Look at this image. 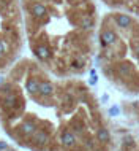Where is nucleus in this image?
<instances>
[{
  "mask_svg": "<svg viewBox=\"0 0 139 151\" xmlns=\"http://www.w3.org/2000/svg\"><path fill=\"white\" fill-rule=\"evenodd\" d=\"M117 42V35H116V32H112V30H109V29H106L101 32V35H100V43H101V46L106 48V46H109V45H112V43H116Z\"/></svg>",
  "mask_w": 139,
  "mask_h": 151,
  "instance_id": "1",
  "label": "nucleus"
},
{
  "mask_svg": "<svg viewBox=\"0 0 139 151\" xmlns=\"http://www.w3.org/2000/svg\"><path fill=\"white\" fill-rule=\"evenodd\" d=\"M30 13H32L33 18L41 19V18H44V16L48 14V10H46V6H44L43 3H33V5L30 6Z\"/></svg>",
  "mask_w": 139,
  "mask_h": 151,
  "instance_id": "2",
  "label": "nucleus"
},
{
  "mask_svg": "<svg viewBox=\"0 0 139 151\" xmlns=\"http://www.w3.org/2000/svg\"><path fill=\"white\" fill-rule=\"evenodd\" d=\"M19 100H18V96H16V94H6L5 97H3L2 99V105L5 108H16V107H19Z\"/></svg>",
  "mask_w": 139,
  "mask_h": 151,
  "instance_id": "3",
  "label": "nucleus"
},
{
  "mask_svg": "<svg viewBox=\"0 0 139 151\" xmlns=\"http://www.w3.org/2000/svg\"><path fill=\"white\" fill-rule=\"evenodd\" d=\"M62 145L65 148H73V146L76 145V137L73 132H70V130H65L62 134Z\"/></svg>",
  "mask_w": 139,
  "mask_h": 151,
  "instance_id": "4",
  "label": "nucleus"
},
{
  "mask_svg": "<svg viewBox=\"0 0 139 151\" xmlns=\"http://www.w3.org/2000/svg\"><path fill=\"white\" fill-rule=\"evenodd\" d=\"M38 92L41 94L43 97H49L54 94V86H52L49 81H41L40 83V88H38Z\"/></svg>",
  "mask_w": 139,
  "mask_h": 151,
  "instance_id": "5",
  "label": "nucleus"
},
{
  "mask_svg": "<svg viewBox=\"0 0 139 151\" xmlns=\"http://www.w3.org/2000/svg\"><path fill=\"white\" fill-rule=\"evenodd\" d=\"M49 140V135L48 132H44V130H38V132L33 134V142L36 145H46Z\"/></svg>",
  "mask_w": 139,
  "mask_h": 151,
  "instance_id": "6",
  "label": "nucleus"
},
{
  "mask_svg": "<svg viewBox=\"0 0 139 151\" xmlns=\"http://www.w3.org/2000/svg\"><path fill=\"white\" fill-rule=\"evenodd\" d=\"M116 22H117L118 27H122V29H126V27H130V24H131V18H130L128 14H117Z\"/></svg>",
  "mask_w": 139,
  "mask_h": 151,
  "instance_id": "7",
  "label": "nucleus"
},
{
  "mask_svg": "<svg viewBox=\"0 0 139 151\" xmlns=\"http://www.w3.org/2000/svg\"><path fill=\"white\" fill-rule=\"evenodd\" d=\"M35 124L32 121H26L21 124V132L24 134V135H33L35 134Z\"/></svg>",
  "mask_w": 139,
  "mask_h": 151,
  "instance_id": "8",
  "label": "nucleus"
},
{
  "mask_svg": "<svg viewBox=\"0 0 139 151\" xmlns=\"http://www.w3.org/2000/svg\"><path fill=\"white\" fill-rule=\"evenodd\" d=\"M118 73H120V76H123V78H128L130 75L133 73V67H131V64H120L118 65Z\"/></svg>",
  "mask_w": 139,
  "mask_h": 151,
  "instance_id": "9",
  "label": "nucleus"
},
{
  "mask_svg": "<svg viewBox=\"0 0 139 151\" xmlns=\"http://www.w3.org/2000/svg\"><path fill=\"white\" fill-rule=\"evenodd\" d=\"M35 54L41 60H48L49 58H51V51H49V48H46V46H38L35 50Z\"/></svg>",
  "mask_w": 139,
  "mask_h": 151,
  "instance_id": "10",
  "label": "nucleus"
},
{
  "mask_svg": "<svg viewBox=\"0 0 139 151\" xmlns=\"http://www.w3.org/2000/svg\"><path fill=\"white\" fill-rule=\"evenodd\" d=\"M96 138L100 142H103V143H108V142L111 140V134H109L108 129L101 127V129H98V132H96Z\"/></svg>",
  "mask_w": 139,
  "mask_h": 151,
  "instance_id": "11",
  "label": "nucleus"
},
{
  "mask_svg": "<svg viewBox=\"0 0 139 151\" xmlns=\"http://www.w3.org/2000/svg\"><path fill=\"white\" fill-rule=\"evenodd\" d=\"M38 88H40V83H38V81H36L35 78H30V80H28L27 83H26V89H27V91L30 92V94L38 92Z\"/></svg>",
  "mask_w": 139,
  "mask_h": 151,
  "instance_id": "12",
  "label": "nucleus"
},
{
  "mask_svg": "<svg viewBox=\"0 0 139 151\" xmlns=\"http://www.w3.org/2000/svg\"><path fill=\"white\" fill-rule=\"evenodd\" d=\"M79 24H81V27H82V29L89 30V29H92V27H93V19L90 18V16H82V18H81V21H79Z\"/></svg>",
  "mask_w": 139,
  "mask_h": 151,
  "instance_id": "13",
  "label": "nucleus"
},
{
  "mask_svg": "<svg viewBox=\"0 0 139 151\" xmlns=\"http://www.w3.org/2000/svg\"><path fill=\"white\" fill-rule=\"evenodd\" d=\"M120 115V108L117 107V105H112L111 108H109V116H112V118H116Z\"/></svg>",
  "mask_w": 139,
  "mask_h": 151,
  "instance_id": "14",
  "label": "nucleus"
},
{
  "mask_svg": "<svg viewBox=\"0 0 139 151\" xmlns=\"http://www.w3.org/2000/svg\"><path fill=\"white\" fill-rule=\"evenodd\" d=\"M5 51H6V46H5V43L2 42V40H0V54H5Z\"/></svg>",
  "mask_w": 139,
  "mask_h": 151,
  "instance_id": "15",
  "label": "nucleus"
},
{
  "mask_svg": "<svg viewBox=\"0 0 139 151\" xmlns=\"http://www.w3.org/2000/svg\"><path fill=\"white\" fill-rule=\"evenodd\" d=\"M96 81H98V78H96V73H95V75H92V78L89 80V84H92V86H93V84H96Z\"/></svg>",
  "mask_w": 139,
  "mask_h": 151,
  "instance_id": "16",
  "label": "nucleus"
},
{
  "mask_svg": "<svg viewBox=\"0 0 139 151\" xmlns=\"http://www.w3.org/2000/svg\"><path fill=\"white\" fill-rule=\"evenodd\" d=\"M134 52H136V56L139 58V42H138L136 45H134Z\"/></svg>",
  "mask_w": 139,
  "mask_h": 151,
  "instance_id": "17",
  "label": "nucleus"
},
{
  "mask_svg": "<svg viewBox=\"0 0 139 151\" xmlns=\"http://www.w3.org/2000/svg\"><path fill=\"white\" fill-rule=\"evenodd\" d=\"M109 100V96L108 94H103V97H101V102H108Z\"/></svg>",
  "mask_w": 139,
  "mask_h": 151,
  "instance_id": "18",
  "label": "nucleus"
},
{
  "mask_svg": "<svg viewBox=\"0 0 139 151\" xmlns=\"http://www.w3.org/2000/svg\"><path fill=\"white\" fill-rule=\"evenodd\" d=\"M73 67H74V68H81V67H82V64H81V62H73Z\"/></svg>",
  "mask_w": 139,
  "mask_h": 151,
  "instance_id": "19",
  "label": "nucleus"
},
{
  "mask_svg": "<svg viewBox=\"0 0 139 151\" xmlns=\"http://www.w3.org/2000/svg\"><path fill=\"white\" fill-rule=\"evenodd\" d=\"M6 148V143L5 142H0V150H5Z\"/></svg>",
  "mask_w": 139,
  "mask_h": 151,
  "instance_id": "20",
  "label": "nucleus"
},
{
  "mask_svg": "<svg viewBox=\"0 0 139 151\" xmlns=\"http://www.w3.org/2000/svg\"><path fill=\"white\" fill-rule=\"evenodd\" d=\"M0 84H3V76H0Z\"/></svg>",
  "mask_w": 139,
  "mask_h": 151,
  "instance_id": "21",
  "label": "nucleus"
},
{
  "mask_svg": "<svg viewBox=\"0 0 139 151\" xmlns=\"http://www.w3.org/2000/svg\"><path fill=\"white\" fill-rule=\"evenodd\" d=\"M70 2H71V3H74V2H77V0H70Z\"/></svg>",
  "mask_w": 139,
  "mask_h": 151,
  "instance_id": "22",
  "label": "nucleus"
},
{
  "mask_svg": "<svg viewBox=\"0 0 139 151\" xmlns=\"http://www.w3.org/2000/svg\"><path fill=\"white\" fill-rule=\"evenodd\" d=\"M0 58H2V54H0Z\"/></svg>",
  "mask_w": 139,
  "mask_h": 151,
  "instance_id": "23",
  "label": "nucleus"
}]
</instances>
